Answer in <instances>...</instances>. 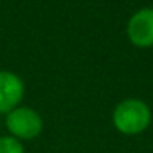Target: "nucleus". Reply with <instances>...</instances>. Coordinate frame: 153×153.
Wrapping results in <instances>:
<instances>
[{
  "label": "nucleus",
  "instance_id": "obj_1",
  "mask_svg": "<svg viewBox=\"0 0 153 153\" xmlns=\"http://www.w3.org/2000/svg\"><path fill=\"white\" fill-rule=\"evenodd\" d=\"M152 114L145 102L138 99L122 100L114 110V125L125 135H135L148 127Z\"/></svg>",
  "mask_w": 153,
  "mask_h": 153
},
{
  "label": "nucleus",
  "instance_id": "obj_2",
  "mask_svg": "<svg viewBox=\"0 0 153 153\" xmlns=\"http://www.w3.org/2000/svg\"><path fill=\"white\" fill-rule=\"evenodd\" d=\"M7 128L12 135L23 140H31L41 132L43 120L30 107L13 109L7 114Z\"/></svg>",
  "mask_w": 153,
  "mask_h": 153
},
{
  "label": "nucleus",
  "instance_id": "obj_3",
  "mask_svg": "<svg viewBox=\"0 0 153 153\" xmlns=\"http://www.w3.org/2000/svg\"><path fill=\"white\" fill-rule=\"evenodd\" d=\"M127 35L135 46H153V8H143L137 12L128 20Z\"/></svg>",
  "mask_w": 153,
  "mask_h": 153
},
{
  "label": "nucleus",
  "instance_id": "obj_4",
  "mask_svg": "<svg viewBox=\"0 0 153 153\" xmlns=\"http://www.w3.org/2000/svg\"><path fill=\"white\" fill-rule=\"evenodd\" d=\"M23 82L18 76L8 71H0V112H10L17 109L23 97Z\"/></svg>",
  "mask_w": 153,
  "mask_h": 153
},
{
  "label": "nucleus",
  "instance_id": "obj_5",
  "mask_svg": "<svg viewBox=\"0 0 153 153\" xmlns=\"http://www.w3.org/2000/svg\"><path fill=\"white\" fill-rule=\"evenodd\" d=\"M0 153H23V146L13 137H2L0 138Z\"/></svg>",
  "mask_w": 153,
  "mask_h": 153
}]
</instances>
